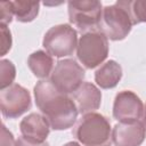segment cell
Segmentation results:
<instances>
[{
	"label": "cell",
	"mask_w": 146,
	"mask_h": 146,
	"mask_svg": "<svg viewBox=\"0 0 146 146\" xmlns=\"http://www.w3.org/2000/svg\"><path fill=\"white\" fill-rule=\"evenodd\" d=\"M34 98L41 114L54 130H66L74 125L79 111L68 95L60 92L49 79L34 86Z\"/></svg>",
	"instance_id": "1"
},
{
	"label": "cell",
	"mask_w": 146,
	"mask_h": 146,
	"mask_svg": "<svg viewBox=\"0 0 146 146\" xmlns=\"http://www.w3.org/2000/svg\"><path fill=\"white\" fill-rule=\"evenodd\" d=\"M73 135L83 146H111L112 128L106 116L91 112L83 114L73 129Z\"/></svg>",
	"instance_id": "2"
},
{
	"label": "cell",
	"mask_w": 146,
	"mask_h": 146,
	"mask_svg": "<svg viewBox=\"0 0 146 146\" xmlns=\"http://www.w3.org/2000/svg\"><path fill=\"white\" fill-rule=\"evenodd\" d=\"M133 21L129 9V1L120 0L103 8L98 31L113 41L123 40L131 31Z\"/></svg>",
	"instance_id": "3"
},
{
	"label": "cell",
	"mask_w": 146,
	"mask_h": 146,
	"mask_svg": "<svg viewBox=\"0 0 146 146\" xmlns=\"http://www.w3.org/2000/svg\"><path fill=\"white\" fill-rule=\"evenodd\" d=\"M108 55V39L98 30L81 35L76 47V56L86 68L100 65Z\"/></svg>",
	"instance_id": "4"
},
{
	"label": "cell",
	"mask_w": 146,
	"mask_h": 146,
	"mask_svg": "<svg viewBox=\"0 0 146 146\" xmlns=\"http://www.w3.org/2000/svg\"><path fill=\"white\" fill-rule=\"evenodd\" d=\"M76 31L68 24H58L50 27L42 40V46L50 56H71L78 47Z\"/></svg>",
	"instance_id": "5"
},
{
	"label": "cell",
	"mask_w": 146,
	"mask_h": 146,
	"mask_svg": "<svg viewBox=\"0 0 146 146\" xmlns=\"http://www.w3.org/2000/svg\"><path fill=\"white\" fill-rule=\"evenodd\" d=\"M68 19L79 30L86 32L98 30L103 7L96 0L68 1Z\"/></svg>",
	"instance_id": "6"
},
{
	"label": "cell",
	"mask_w": 146,
	"mask_h": 146,
	"mask_svg": "<svg viewBox=\"0 0 146 146\" xmlns=\"http://www.w3.org/2000/svg\"><path fill=\"white\" fill-rule=\"evenodd\" d=\"M84 70L76 60L67 58L57 62L51 74L50 81L63 94H73L82 83L84 79Z\"/></svg>",
	"instance_id": "7"
},
{
	"label": "cell",
	"mask_w": 146,
	"mask_h": 146,
	"mask_svg": "<svg viewBox=\"0 0 146 146\" xmlns=\"http://www.w3.org/2000/svg\"><path fill=\"white\" fill-rule=\"evenodd\" d=\"M31 95L26 88L13 83L0 92L1 114L7 119H16L31 108Z\"/></svg>",
	"instance_id": "8"
},
{
	"label": "cell",
	"mask_w": 146,
	"mask_h": 146,
	"mask_svg": "<svg viewBox=\"0 0 146 146\" xmlns=\"http://www.w3.org/2000/svg\"><path fill=\"white\" fill-rule=\"evenodd\" d=\"M144 104L139 96L131 90L116 94L113 104V117L119 122L138 121L143 116Z\"/></svg>",
	"instance_id": "9"
},
{
	"label": "cell",
	"mask_w": 146,
	"mask_h": 146,
	"mask_svg": "<svg viewBox=\"0 0 146 146\" xmlns=\"http://www.w3.org/2000/svg\"><path fill=\"white\" fill-rule=\"evenodd\" d=\"M146 137L141 121L119 122L112 129V141L115 146H140Z\"/></svg>",
	"instance_id": "10"
},
{
	"label": "cell",
	"mask_w": 146,
	"mask_h": 146,
	"mask_svg": "<svg viewBox=\"0 0 146 146\" xmlns=\"http://www.w3.org/2000/svg\"><path fill=\"white\" fill-rule=\"evenodd\" d=\"M19 130L24 138L33 143H46L50 131V124L40 113H31L26 115L19 123Z\"/></svg>",
	"instance_id": "11"
},
{
	"label": "cell",
	"mask_w": 146,
	"mask_h": 146,
	"mask_svg": "<svg viewBox=\"0 0 146 146\" xmlns=\"http://www.w3.org/2000/svg\"><path fill=\"white\" fill-rule=\"evenodd\" d=\"M72 95L78 111L81 114L95 112L100 106L102 92L91 82H83Z\"/></svg>",
	"instance_id": "12"
},
{
	"label": "cell",
	"mask_w": 146,
	"mask_h": 146,
	"mask_svg": "<svg viewBox=\"0 0 146 146\" xmlns=\"http://www.w3.org/2000/svg\"><path fill=\"white\" fill-rule=\"evenodd\" d=\"M121 78L122 67L117 62L113 59L105 62L95 72V81L102 89H112L116 87Z\"/></svg>",
	"instance_id": "13"
},
{
	"label": "cell",
	"mask_w": 146,
	"mask_h": 146,
	"mask_svg": "<svg viewBox=\"0 0 146 146\" xmlns=\"http://www.w3.org/2000/svg\"><path fill=\"white\" fill-rule=\"evenodd\" d=\"M27 66L31 70V72L34 74V76L41 80L47 79L54 70L52 56H50L47 51L36 50L29 56Z\"/></svg>",
	"instance_id": "14"
},
{
	"label": "cell",
	"mask_w": 146,
	"mask_h": 146,
	"mask_svg": "<svg viewBox=\"0 0 146 146\" xmlns=\"http://www.w3.org/2000/svg\"><path fill=\"white\" fill-rule=\"evenodd\" d=\"M14 16L18 22H32L39 14L40 3L36 1H10Z\"/></svg>",
	"instance_id": "15"
},
{
	"label": "cell",
	"mask_w": 146,
	"mask_h": 146,
	"mask_svg": "<svg viewBox=\"0 0 146 146\" xmlns=\"http://www.w3.org/2000/svg\"><path fill=\"white\" fill-rule=\"evenodd\" d=\"M16 76V68L11 60L2 58L0 60V89L3 90L13 84Z\"/></svg>",
	"instance_id": "16"
},
{
	"label": "cell",
	"mask_w": 146,
	"mask_h": 146,
	"mask_svg": "<svg viewBox=\"0 0 146 146\" xmlns=\"http://www.w3.org/2000/svg\"><path fill=\"white\" fill-rule=\"evenodd\" d=\"M130 14L135 24L146 23V0L129 1Z\"/></svg>",
	"instance_id": "17"
},
{
	"label": "cell",
	"mask_w": 146,
	"mask_h": 146,
	"mask_svg": "<svg viewBox=\"0 0 146 146\" xmlns=\"http://www.w3.org/2000/svg\"><path fill=\"white\" fill-rule=\"evenodd\" d=\"M0 32H1V51L0 56H5L11 48V33L10 30L5 24H0Z\"/></svg>",
	"instance_id": "18"
},
{
	"label": "cell",
	"mask_w": 146,
	"mask_h": 146,
	"mask_svg": "<svg viewBox=\"0 0 146 146\" xmlns=\"http://www.w3.org/2000/svg\"><path fill=\"white\" fill-rule=\"evenodd\" d=\"M14 17V13H13V7H11V2L7 1V2H1L0 3V24H9L13 21Z\"/></svg>",
	"instance_id": "19"
},
{
	"label": "cell",
	"mask_w": 146,
	"mask_h": 146,
	"mask_svg": "<svg viewBox=\"0 0 146 146\" xmlns=\"http://www.w3.org/2000/svg\"><path fill=\"white\" fill-rule=\"evenodd\" d=\"M16 140H14L13 133L6 128L5 124L1 127V146H14Z\"/></svg>",
	"instance_id": "20"
},
{
	"label": "cell",
	"mask_w": 146,
	"mask_h": 146,
	"mask_svg": "<svg viewBox=\"0 0 146 146\" xmlns=\"http://www.w3.org/2000/svg\"><path fill=\"white\" fill-rule=\"evenodd\" d=\"M14 146H49V144H48L47 141H46V143H41V144L33 143V141H31V140L24 138L23 136H19V137L16 139Z\"/></svg>",
	"instance_id": "21"
},
{
	"label": "cell",
	"mask_w": 146,
	"mask_h": 146,
	"mask_svg": "<svg viewBox=\"0 0 146 146\" xmlns=\"http://www.w3.org/2000/svg\"><path fill=\"white\" fill-rule=\"evenodd\" d=\"M141 122L144 123L145 128H146V105H144V112H143V116H141Z\"/></svg>",
	"instance_id": "22"
},
{
	"label": "cell",
	"mask_w": 146,
	"mask_h": 146,
	"mask_svg": "<svg viewBox=\"0 0 146 146\" xmlns=\"http://www.w3.org/2000/svg\"><path fill=\"white\" fill-rule=\"evenodd\" d=\"M63 146H81V145L79 143H76V141H68V143H66Z\"/></svg>",
	"instance_id": "23"
}]
</instances>
